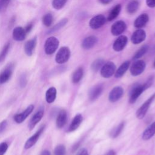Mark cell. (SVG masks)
Listing matches in <instances>:
<instances>
[{"mask_svg":"<svg viewBox=\"0 0 155 155\" xmlns=\"http://www.w3.org/2000/svg\"><path fill=\"white\" fill-rule=\"evenodd\" d=\"M59 40L54 37L51 36L47 39L44 44V50L47 54H52L57 50L59 46Z\"/></svg>","mask_w":155,"mask_h":155,"instance_id":"6da1fadb","label":"cell"},{"mask_svg":"<svg viewBox=\"0 0 155 155\" xmlns=\"http://www.w3.org/2000/svg\"><path fill=\"white\" fill-rule=\"evenodd\" d=\"M70 57V50L68 47H62L55 56V61L58 64H62L68 61Z\"/></svg>","mask_w":155,"mask_h":155,"instance_id":"7a4b0ae2","label":"cell"},{"mask_svg":"<svg viewBox=\"0 0 155 155\" xmlns=\"http://www.w3.org/2000/svg\"><path fill=\"white\" fill-rule=\"evenodd\" d=\"M143 85L134 84L130 90L129 95V102L130 104H134L140 94L145 90Z\"/></svg>","mask_w":155,"mask_h":155,"instance_id":"3957f363","label":"cell"},{"mask_svg":"<svg viewBox=\"0 0 155 155\" xmlns=\"http://www.w3.org/2000/svg\"><path fill=\"white\" fill-rule=\"evenodd\" d=\"M155 98V93L152 94L136 111V115L137 119H143L145 114H147V112L152 103V102L154 101Z\"/></svg>","mask_w":155,"mask_h":155,"instance_id":"277c9868","label":"cell"},{"mask_svg":"<svg viewBox=\"0 0 155 155\" xmlns=\"http://www.w3.org/2000/svg\"><path fill=\"white\" fill-rule=\"evenodd\" d=\"M116 71V65L113 62H108L101 68V75L104 78L111 77Z\"/></svg>","mask_w":155,"mask_h":155,"instance_id":"5b68a950","label":"cell"},{"mask_svg":"<svg viewBox=\"0 0 155 155\" xmlns=\"http://www.w3.org/2000/svg\"><path fill=\"white\" fill-rule=\"evenodd\" d=\"M146 64L143 60H136L130 67V73L131 75L137 76L140 75L145 70Z\"/></svg>","mask_w":155,"mask_h":155,"instance_id":"8992f818","label":"cell"},{"mask_svg":"<svg viewBox=\"0 0 155 155\" xmlns=\"http://www.w3.org/2000/svg\"><path fill=\"white\" fill-rule=\"evenodd\" d=\"M44 128H45V125H42L40 127V128L35 133V134H33L29 139H27V140L26 141V142L24 145L25 149L30 148L36 143V142L38 140L41 134L42 133L43 131L44 130Z\"/></svg>","mask_w":155,"mask_h":155,"instance_id":"52a82bcc","label":"cell"},{"mask_svg":"<svg viewBox=\"0 0 155 155\" xmlns=\"http://www.w3.org/2000/svg\"><path fill=\"white\" fill-rule=\"evenodd\" d=\"M106 19L102 15H97L92 18L90 22L89 25L92 29H97L101 28L105 23Z\"/></svg>","mask_w":155,"mask_h":155,"instance_id":"ba28073f","label":"cell"},{"mask_svg":"<svg viewBox=\"0 0 155 155\" xmlns=\"http://www.w3.org/2000/svg\"><path fill=\"white\" fill-rule=\"evenodd\" d=\"M127 28V25L123 21H117L111 27V33L114 36L121 35Z\"/></svg>","mask_w":155,"mask_h":155,"instance_id":"9c48e42d","label":"cell"},{"mask_svg":"<svg viewBox=\"0 0 155 155\" xmlns=\"http://www.w3.org/2000/svg\"><path fill=\"white\" fill-rule=\"evenodd\" d=\"M124 94V90L121 87H114L109 93L108 99L111 102H115L121 98Z\"/></svg>","mask_w":155,"mask_h":155,"instance_id":"30bf717a","label":"cell"},{"mask_svg":"<svg viewBox=\"0 0 155 155\" xmlns=\"http://www.w3.org/2000/svg\"><path fill=\"white\" fill-rule=\"evenodd\" d=\"M146 38V33L142 30L138 28L132 35L131 37V42L134 44H138L142 42Z\"/></svg>","mask_w":155,"mask_h":155,"instance_id":"8fae6325","label":"cell"},{"mask_svg":"<svg viewBox=\"0 0 155 155\" xmlns=\"http://www.w3.org/2000/svg\"><path fill=\"white\" fill-rule=\"evenodd\" d=\"M128 42V38L125 35H121L119 36L113 45V48L116 51H122L126 46Z\"/></svg>","mask_w":155,"mask_h":155,"instance_id":"7c38bea8","label":"cell"},{"mask_svg":"<svg viewBox=\"0 0 155 155\" xmlns=\"http://www.w3.org/2000/svg\"><path fill=\"white\" fill-rule=\"evenodd\" d=\"M33 109H34L33 105H30L22 113L17 114L13 117L15 121L18 124L22 123L29 116V114L33 111Z\"/></svg>","mask_w":155,"mask_h":155,"instance_id":"4fadbf2b","label":"cell"},{"mask_svg":"<svg viewBox=\"0 0 155 155\" xmlns=\"http://www.w3.org/2000/svg\"><path fill=\"white\" fill-rule=\"evenodd\" d=\"M44 108H41L33 116L28 124V128L30 130H33L36 125L41 120L44 116Z\"/></svg>","mask_w":155,"mask_h":155,"instance_id":"5bb4252c","label":"cell"},{"mask_svg":"<svg viewBox=\"0 0 155 155\" xmlns=\"http://www.w3.org/2000/svg\"><path fill=\"white\" fill-rule=\"evenodd\" d=\"M103 91V86L101 84L93 87L88 93V97L90 101H94L97 99Z\"/></svg>","mask_w":155,"mask_h":155,"instance_id":"9a60e30c","label":"cell"},{"mask_svg":"<svg viewBox=\"0 0 155 155\" xmlns=\"http://www.w3.org/2000/svg\"><path fill=\"white\" fill-rule=\"evenodd\" d=\"M13 71V65L9 64L0 73V84H2L7 82L10 78Z\"/></svg>","mask_w":155,"mask_h":155,"instance_id":"2e32d148","label":"cell"},{"mask_svg":"<svg viewBox=\"0 0 155 155\" xmlns=\"http://www.w3.org/2000/svg\"><path fill=\"white\" fill-rule=\"evenodd\" d=\"M36 42H37V38L35 37L28 41H27L24 45V51L25 54L30 56L33 54V50L36 45Z\"/></svg>","mask_w":155,"mask_h":155,"instance_id":"e0dca14e","label":"cell"},{"mask_svg":"<svg viewBox=\"0 0 155 155\" xmlns=\"http://www.w3.org/2000/svg\"><path fill=\"white\" fill-rule=\"evenodd\" d=\"M26 32L24 28L21 27H15L13 30V38L16 41H22L25 39L26 36Z\"/></svg>","mask_w":155,"mask_h":155,"instance_id":"ac0fdd59","label":"cell"},{"mask_svg":"<svg viewBox=\"0 0 155 155\" xmlns=\"http://www.w3.org/2000/svg\"><path fill=\"white\" fill-rule=\"evenodd\" d=\"M149 16L147 13H143L139 15L134 21V25L137 28H141L143 27L148 22Z\"/></svg>","mask_w":155,"mask_h":155,"instance_id":"d6986e66","label":"cell"},{"mask_svg":"<svg viewBox=\"0 0 155 155\" xmlns=\"http://www.w3.org/2000/svg\"><path fill=\"white\" fill-rule=\"evenodd\" d=\"M97 42V38L94 36H90L85 38L82 42V47L85 50L90 49Z\"/></svg>","mask_w":155,"mask_h":155,"instance_id":"ffe728a7","label":"cell"},{"mask_svg":"<svg viewBox=\"0 0 155 155\" xmlns=\"http://www.w3.org/2000/svg\"><path fill=\"white\" fill-rule=\"evenodd\" d=\"M67 112L65 110H61L58 116H57V118H56V126L58 128H62L65 124L67 122Z\"/></svg>","mask_w":155,"mask_h":155,"instance_id":"44dd1931","label":"cell"},{"mask_svg":"<svg viewBox=\"0 0 155 155\" xmlns=\"http://www.w3.org/2000/svg\"><path fill=\"white\" fill-rule=\"evenodd\" d=\"M83 120V117L81 114H77L73 119L68 129V132H71L76 130L81 125Z\"/></svg>","mask_w":155,"mask_h":155,"instance_id":"7402d4cb","label":"cell"},{"mask_svg":"<svg viewBox=\"0 0 155 155\" xmlns=\"http://www.w3.org/2000/svg\"><path fill=\"white\" fill-rule=\"evenodd\" d=\"M155 134V121L151 124L143 132L142 138L147 140L150 139Z\"/></svg>","mask_w":155,"mask_h":155,"instance_id":"603a6c76","label":"cell"},{"mask_svg":"<svg viewBox=\"0 0 155 155\" xmlns=\"http://www.w3.org/2000/svg\"><path fill=\"white\" fill-rule=\"evenodd\" d=\"M130 66V62L129 61H125L124 63H122L120 67L116 70L114 73V76L116 78H120L122 76H124V74L125 73V72L127 71Z\"/></svg>","mask_w":155,"mask_h":155,"instance_id":"cb8c5ba5","label":"cell"},{"mask_svg":"<svg viewBox=\"0 0 155 155\" xmlns=\"http://www.w3.org/2000/svg\"><path fill=\"white\" fill-rule=\"evenodd\" d=\"M57 91L56 88L51 87H50L45 93V99L47 103L51 104L53 102L56 97Z\"/></svg>","mask_w":155,"mask_h":155,"instance_id":"d4e9b609","label":"cell"},{"mask_svg":"<svg viewBox=\"0 0 155 155\" xmlns=\"http://www.w3.org/2000/svg\"><path fill=\"white\" fill-rule=\"evenodd\" d=\"M84 75V70L82 67L78 68L73 73L71 80L74 84L78 83L82 78Z\"/></svg>","mask_w":155,"mask_h":155,"instance_id":"484cf974","label":"cell"},{"mask_svg":"<svg viewBox=\"0 0 155 155\" xmlns=\"http://www.w3.org/2000/svg\"><path fill=\"white\" fill-rule=\"evenodd\" d=\"M120 10H121V5L120 4H117L110 11L108 15V16L107 18V20L109 21H111L113 19H114L119 15Z\"/></svg>","mask_w":155,"mask_h":155,"instance_id":"4316f807","label":"cell"},{"mask_svg":"<svg viewBox=\"0 0 155 155\" xmlns=\"http://www.w3.org/2000/svg\"><path fill=\"white\" fill-rule=\"evenodd\" d=\"M125 126V122H120L118 125H117L116 127H114L110 133V136L113 138L117 137L122 132Z\"/></svg>","mask_w":155,"mask_h":155,"instance_id":"83f0119b","label":"cell"},{"mask_svg":"<svg viewBox=\"0 0 155 155\" xmlns=\"http://www.w3.org/2000/svg\"><path fill=\"white\" fill-rule=\"evenodd\" d=\"M139 2L136 0H133L130 1L127 5V11L130 14L135 13L139 7Z\"/></svg>","mask_w":155,"mask_h":155,"instance_id":"f1b7e54d","label":"cell"},{"mask_svg":"<svg viewBox=\"0 0 155 155\" xmlns=\"http://www.w3.org/2000/svg\"><path fill=\"white\" fill-rule=\"evenodd\" d=\"M68 22V19L66 18L62 19V20H61L58 23H57L56 24H55L51 28H50L48 31L47 33L48 34H50V33H53L58 30H59V29H61V28H62L64 25H66V24Z\"/></svg>","mask_w":155,"mask_h":155,"instance_id":"f546056e","label":"cell"},{"mask_svg":"<svg viewBox=\"0 0 155 155\" xmlns=\"http://www.w3.org/2000/svg\"><path fill=\"white\" fill-rule=\"evenodd\" d=\"M148 46L147 45H144L143 46H142V47L140 48L139 50H138L136 53L134 54V55L133 56V60H137L139 58H140L142 56H143L148 51Z\"/></svg>","mask_w":155,"mask_h":155,"instance_id":"4dcf8cb0","label":"cell"},{"mask_svg":"<svg viewBox=\"0 0 155 155\" xmlns=\"http://www.w3.org/2000/svg\"><path fill=\"white\" fill-rule=\"evenodd\" d=\"M104 64V61L102 59H97L93 62L91 65V68L93 71H97L102 68Z\"/></svg>","mask_w":155,"mask_h":155,"instance_id":"1f68e13d","label":"cell"},{"mask_svg":"<svg viewBox=\"0 0 155 155\" xmlns=\"http://www.w3.org/2000/svg\"><path fill=\"white\" fill-rule=\"evenodd\" d=\"M42 23L43 24L46 26V27H50L53 21V16L51 13H47L45 14L43 17H42Z\"/></svg>","mask_w":155,"mask_h":155,"instance_id":"d6a6232c","label":"cell"},{"mask_svg":"<svg viewBox=\"0 0 155 155\" xmlns=\"http://www.w3.org/2000/svg\"><path fill=\"white\" fill-rule=\"evenodd\" d=\"M10 42H7L3 47L1 51L0 52V62H3L5 59L10 48Z\"/></svg>","mask_w":155,"mask_h":155,"instance_id":"836d02e7","label":"cell"},{"mask_svg":"<svg viewBox=\"0 0 155 155\" xmlns=\"http://www.w3.org/2000/svg\"><path fill=\"white\" fill-rule=\"evenodd\" d=\"M68 0H53L52 6L56 10L61 9L66 4Z\"/></svg>","mask_w":155,"mask_h":155,"instance_id":"e575fe53","label":"cell"},{"mask_svg":"<svg viewBox=\"0 0 155 155\" xmlns=\"http://www.w3.org/2000/svg\"><path fill=\"white\" fill-rule=\"evenodd\" d=\"M65 147L62 144L57 145L54 150V155H65Z\"/></svg>","mask_w":155,"mask_h":155,"instance_id":"d590c367","label":"cell"},{"mask_svg":"<svg viewBox=\"0 0 155 155\" xmlns=\"http://www.w3.org/2000/svg\"><path fill=\"white\" fill-rule=\"evenodd\" d=\"M10 1V0H0V13L7 8Z\"/></svg>","mask_w":155,"mask_h":155,"instance_id":"8d00e7d4","label":"cell"},{"mask_svg":"<svg viewBox=\"0 0 155 155\" xmlns=\"http://www.w3.org/2000/svg\"><path fill=\"white\" fill-rule=\"evenodd\" d=\"M8 149V145L5 142L0 143V155H4Z\"/></svg>","mask_w":155,"mask_h":155,"instance_id":"74e56055","label":"cell"},{"mask_svg":"<svg viewBox=\"0 0 155 155\" xmlns=\"http://www.w3.org/2000/svg\"><path fill=\"white\" fill-rule=\"evenodd\" d=\"M154 81V77L153 76H150L148 79L147 80V81L143 84V86L145 87V89L148 88L150 87H151Z\"/></svg>","mask_w":155,"mask_h":155,"instance_id":"f35d334b","label":"cell"},{"mask_svg":"<svg viewBox=\"0 0 155 155\" xmlns=\"http://www.w3.org/2000/svg\"><path fill=\"white\" fill-rule=\"evenodd\" d=\"M7 126V120H4L0 122V134H2L5 130Z\"/></svg>","mask_w":155,"mask_h":155,"instance_id":"ab89813d","label":"cell"},{"mask_svg":"<svg viewBox=\"0 0 155 155\" xmlns=\"http://www.w3.org/2000/svg\"><path fill=\"white\" fill-rule=\"evenodd\" d=\"M19 83H20V86L21 87H24L26 85V84H27V78H26L25 76L22 75L20 78Z\"/></svg>","mask_w":155,"mask_h":155,"instance_id":"60d3db41","label":"cell"},{"mask_svg":"<svg viewBox=\"0 0 155 155\" xmlns=\"http://www.w3.org/2000/svg\"><path fill=\"white\" fill-rule=\"evenodd\" d=\"M76 155H88V151L86 148H83L79 150V151L77 153Z\"/></svg>","mask_w":155,"mask_h":155,"instance_id":"b9f144b4","label":"cell"},{"mask_svg":"<svg viewBox=\"0 0 155 155\" xmlns=\"http://www.w3.org/2000/svg\"><path fill=\"white\" fill-rule=\"evenodd\" d=\"M146 4L150 8L155 7V0H146Z\"/></svg>","mask_w":155,"mask_h":155,"instance_id":"7bdbcfd3","label":"cell"},{"mask_svg":"<svg viewBox=\"0 0 155 155\" xmlns=\"http://www.w3.org/2000/svg\"><path fill=\"white\" fill-rule=\"evenodd\" d=\"M33 28V24L31 23H30L28 24L25 28H24V30L26 32V33H28V32H30L31 31V30Z\"/></svg>","mask_w":155,"mask_h":155,"instance_id":"ee69618b","label":"cell"},{"mask_svg":"<svg viewBox=\"0 0 155 155\" xmlns=\"http://www.w3.org/2000/svg\"><path fill=\"white\" fill-rule=\"evenodd\" d=\"M99 1H100V2H101L102 4H104V5L108 4L110 3V2L112 1V0H99Z\"/></svg>","mask_w":155,"mask_h":155,"instance_id":"f6af8a7d","label":"cell"},{"mask_svg":"<svg viewBox=\"0 0 155 155\" xmlns=\"http://www.w3.org/2000/svg\"><path fill=\"white\" fill-rule=\"evenodd\" d=\"M41 155H51L50 152L48 150H44L43 151H42V153H41Z\"/></svg>","mask_w":155,"mask_h":155,"instance_id":"bcb514c9","label":"cell"},{"mask_svg":"<svg viewBox=\"0 0 155 155\" xmlns=\"http://www.w3.org/2000/svg\"><path fill=\"white\" fill-rule=\"evenodd\" d=\"M105 155H116V153L114 150H110Z\"/></svg>","mask_w":155,"mask_h":155,"instance_id":"7dc6e473","label":"cell"},{"mask_svg":"<svg viewBox=\"0 0 155 155\" xmlns=\"http://www.w3.org/2000/svg\"><path fill=\"white\" fill-rule=\"evenodd\" d=\"M153 66H154V67H155V60H154V64H153Z\"/></svg>","mask_w":155,"mask_h":155,"instance_id":"c3c4849f","label":"cell"}]
</instances>
